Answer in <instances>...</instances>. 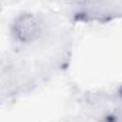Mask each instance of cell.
Here are the masks:
<instances>
[{"instance_id":"cell-1","label":"cell","mask_w":122,"mask_h":122,"mask_svg":"<svg viewBox=\"0 0 122 122\" xmlns=\"http://www.w3.org/2000/svg\"><path fill=\"white\" fill-rule=\"evenodd\" d=\"M46 20L40 14L24 11L13 19L10 24V37L17 46L27 47L38 43L46 33Z\"/></svg>"},{"instance_id":"cell-2","label":"cell","mask_w":122,"mask_h":122,"mask_svg":"<svg viewBox=\"0 0 122 122\" xmlns=\"http://www.w3.org/2000/svg\"><path fill=\"white\" fill-rule=\"evenodd\" d=\"M119 94H121V98H122V88L119 90Z\"/></svg>"}]
</instances>
